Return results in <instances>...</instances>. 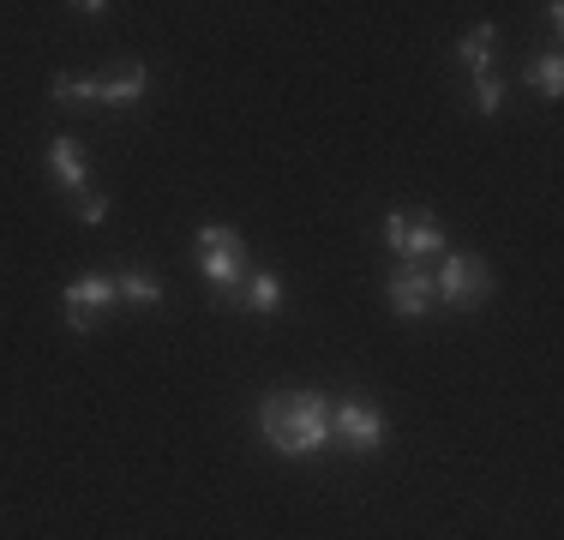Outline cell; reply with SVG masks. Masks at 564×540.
<instances>
[{"label":"cell","mask_w":564,"mask_h":540,"mask_svg":"<svg viewBox=\"0 0 564 540\" xmlns=\"http://www.w3.org/2000/svg\"><path fill=\"white\" fill-rule=\"evenodd\" d=\"M259 426L282 456H318L330 444V402L318 390H276L259 402Z\"/></svg>","instance_id":"obj_1"},{"label":"cell","mask_w":564,"mask_h":540,"mask_svg":"<svg viewBox=\"0 0 564 540\" xmlns=\"http://www.w3.org/2000/svg\"><path fill=\"white\" fill-rule=\"evenodd\" d=\"M144 90H151V73H144V66H132V73H120V78H73V73H61L55 85H48V97H55V102L127 108V102H144Z\"/></svg>","instance_id":"obj_2"},{"label":"cell","mask_w":564,"mask_h":540,"mask_svg":"<svg viewBox=\"0 0 564 540\" xmlns=\"http://www.w3.org/2000/svg\"><path fill=\"white\" fill-rule=\"evenodd\" d=\"M438 306H456V313H475L492 294V270L475 259V252H445V270H438Z\"/></svg>","instance_id":"obj_3"},{"label":"cell","mask_w":564,"mask_h":540,"mask_svg":"<svg viewBox=\"0 0 564 540\" xmlns=\"http://www.w3.org/2000/svg\"><path fill=\"white\" fill-rule=\"evenodd\" d=\"M115 301H120L115 277H78L73 289H66V324H73V331H97V324L115 313Z\"/></svg>","instance_id":"obj_4"},{"label":"cell","mask_w":564,"mask_h":540,"mask_svg":"<svg viewBox=\"0 0 564 540\" xmlns=\"http://www.w3.org/2000/svg\"><path fill=\"white\" fill-rule=\"evenodd\" d=\"M384 301H391L397 318H426L438 306V289H433V270L421 264H402L391 282H384Z\"/></svg>","instance_id":"obj_5"},{"label":"cell","mask_w":564,"mask_h":540,"mask_svg":"<svg viewBox=\"0 0 564 540\" xmlns=\"http://www.w3.org/2000/svg\"><path fill=\"white\" fill-rule=\"evenodd\" d=\"M384 432H391L384 414L367 409V402H337V409H330V439H343L348 451H379Z\"/></svg>","instance_id":"obj_6"},{"label":"cell","mask_w":564,"mask_h":540,"mask_svg":"<svg viewBox=\"0 0 564 540\" xmlns=\"http://www.w3.org/2000/svg\"><path fill=\"white\" fill-rule=\"evenodd\" d=\"M384 240H391V252L402 259H426V252H445V228L433 223V216H391L384 223Z\"/></svg>","instance_id":"obj_7"},{"label":"cell","mask_w":564,"mask_h":540,"mask_svg":"<svg viewBox=\"0 0 564 540\" xmlns=\"http://www.w3.org/2000/svg\"><path fill=\"white\" fill-rule=\"evenodd\" d=\"M48 169H55V181L66 186V193H85V151H78V139H61L48 144Z\"/></svg>","instance_id":"obj_8"},{"label":"cell","mask_w":564,"mask_h":540,"mask_svg":"<svg viewBox=\"0 0 564 540\" xmlns=\"http://www.w3.org/2000/svg\"><path fill=\"white\" fill-rule=\"evenodd\" d=\"M247 313H259V318L282 313V282L271 277V270H252L247 277Z\"/></svg>","instance_id":"obj_9"},{"label":"cell","mask_w":564,"mask_h":540,"mask_svg":"<svg viewBox=\"0 0 564 540\" xmlns=\"http://www.w3.org/2000/svg\"><path fill=\"white\" fill-rule=\"evenodd\" d=\"M115 289L127 294L132 306H163V282L144 277V270H127V277H115Z\"/></svg>","instance_id":"obj_10"},{"label":"cell","mask_w":564,"mask_h":540,"mask_svg":"<svg viewBox=\"0 0 564 540\" xmlns=\"http://www.w3.org/2000/svg\"><path fill=\"white\" fill-rule=\"evenodd\" d=\"M492 43H499V31H492V24H475V31L463 36V61L475 66V73H492Z\"/></svg>","instance_id":"obj_11"},{"label":"cell","mask_w":564,"mask_h":540,"mask_svg":"<svg viewBox=\"0 0 564 540\" xmlns=\"http://www.w3.org/2000/svg\"><path fill=\"white\" fill-rule=\"evenodd\" d=\"M193 247H198V252H235V259L247 252V247H240V228H228V223H205V228L193 235Z\"/></svg>","instance_id":"obj_12"},{"label":"cell","mask_w":564,"mask_h":540,"mask_svg":"<svg viewBox=\"0 0 564 540\" xmlns=\"http://www.w3.org/2000/svg\"><path fill=\"white\" fill-rule=\"evenodd\" d=\"M198 270H205L217 289H240V259L235 252H198Z\"/></svg>","instance_id":"obj_13"},{"label":"cell","mask_w":564,"mask_h":540,"mask_svg":"<svg viewBox=\"0 0 564 540\" xmlns=\"http://www.w3.org/2000/svg\"><path fill=\"white\" fill-rule=\"evenodd\" d=\"M529 85L541 90L546 102L558 97V90H564V61H558V54H546V61H534V66H529Z\"/></svg>","instance_id":"obj_14"},{"label":"cell","mask_w":564,"mask_h":540,"mask_svg":"<svg viewBox=\"0 0 564 540\" xmlns=\"http://www.w3.org/2000/svg\"><path fill=\"white\" fill-rule=\"evenodd\" d=\"M499 102H505V85L492 73H475V108L480 115H499Z\"/></svg>","instance_id":"obj_15"},{"label":"cell","mask_w":564,"mask_h":540,"mask_svg":"<svg viewBox=\"0 0 564 540\" xmlns=\"http://www.w3.org/2000/svg\"><path fill=\"white\" fill-rule=\"evenodd\" d=\"M78 223L102 228V223H109V198H102V193H78Z\"/></svg>","instance_id":"obj_16"}]
</instances>
